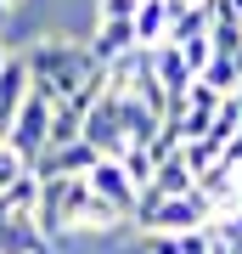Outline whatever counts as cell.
I'll return each instance as SVG.
<instances>
[{"label":"cell","mask_w":242,"mask_h":254,"mask_svg":"<svg viewBox=\"0 0 242 254\" xmlns=\"http://www.w3.org/2000/svg\"><path fill=\"white\" fill-rule=\"evenodd\" d=\"M17 57L28 63V73H34V91H45L51 102H73V96L85 91V85H101V79H107V68L96 63L90 40L40 34V40H28Z\"/></svg>","instance_id":"1"},{"label":"cell","mask_w":242,"mask_h":254,"mask_svg":"<svg viewBox=\"0 0 242 254\" xmlns=\"http://www.w3.org/2000/svg\"><path fill=\"white\" fill-rule=\"evenodd\" d=\"M51 119H56V102L45 96V91H28V102L17 108V119H11V136H6V147H17V153L34 164L45 147H51Z\"/></svg>","instance_id":"2"},{"label":"cell","mask_w":242,"mask_h":254,"mask_svg":"<svg viewBox=\"0 0 242 254\" xmlns=\"http://www.w3.org/2000/svg\"><path fill=\"white\" fill-rule=\"evenodd\" d=\"M85 141L96 147L101 158H124L130 153V136H124V119H118V102H113V91L96 102V113L85 119Z\"/></svg>","instance_id":"3"},{"label":"cell","mask_w":242,"mask_h":254,"mask_svg":"<svg viewBox=\"0 0 242 254\" xmlns=\"http://www.w3.org/2000/svg\"><path fill=\"white\" fill-rule=\"evenodd\" d=\"M101 153L90 141H73V147H51V153L34 158V175L40 181H73V175H96Z\"/></svg>","instance_id":"4"},{"label":"cell","mask_w":242,"mask_h":254,"mask_svg":"<svg viewBox=\"0 0 242 254\" xmlns=\"http://www.w3.org/2000/svg\"><path fill=\"white\" fill-rule=\"evenodd\" d=\"M90 187H96V192H101V198H107L113 209H124V215L135 220V203H141V187L130 181V170H124L118 158H101V164H96V175H90Z\"/></svg>","instance_id":"5"},{"label":"cell","mask_w":242,"mask_h":254,"mask_svg":"<svg viewBox=\"0 0 242 254\" xmlns=\"http://www.w3.org/2000/svg\"><path fill=\"white\" fill-rule=\"evenodd\" d=\"M152 68H158V85L169 91V102H186V91L197 85V73L186 68V57H180V46H169V40H163V46L152 51Z\"/></svg>","instance_id":"6"},{"label":"cell","mask_w":242,"mask_h":254,"mask_svg":"<svg viewBox=\"0 0 242 254\" xmlns=\"http://www.w3.org/2000/svg\"><path fill=\"white\" fill-rule=\"evenodd\" d=\"M113 102H118V119H124L130 147H152V141H158V130H163V119L146 108L141 96H118V91H113Z\"/></svg>","instance_id":"7"},{"label":"cell","mask_w":242,"mask_h":254,"mask_svg":"<svg viewBox=\"0 0 242 254\" xmlns=\"http://www.w3.org/2000/svg\"><path fill=\"white\" fill-rule=\"evenodd\" d=\"M141 46V34H135V23H96V34H90V51H96L101 68H113L118 57H130Z\"/></svg>","instance_id":"8"},{"label":"cell","mask_w":242,"mask_h":254,"mask_svg":"<svg viewBox=\"0 0 242 254\" xmlns=\"http://www.w3.org/2000/svg\"><path fill=\"white\" fill-rule=\"evenodd\" d=\"M118 164H124V170H130V181H135V187H141V192H146V187H152V175H158V158H152V153H146V147H130V153H124V158H118Z\"/></svg>","instance_id":"9"},{"label":"cell","mask_w":242,"mask_h":254,"mask_svg":"<svg viewBox=\"0 0 242 254\" xmlns=\"http://www.w3.org/2000/svg\"><path fill=\"white\" fill-rule=\"evenodd\" d=\"M28 170H34V164H28L17 147H6V141H0V192H11V187H17Z\"/></svg>","instance_id":"10"},{"label":"cell","mask_w":242,"mask_h":254,"mask_svg":"<svg viewBox=\"0 0 242 254\" xmlns=\"http://www.w3.org/2000/svg\"><path fill=\"white\" fill-rule=\"evenodd\" d=\"M141 17V0H101L96 6V23H135Z\"/></svg>","instance_id":"11"},{"label":"cell","mask_w":242,"mask_h":254,"mask_svg":"<svg viewBox=\"0 0 242 254\" xmlns=\"http://www.w3.org/2000/svg\"><path fill=\"white\" fill-rule=\"evenodd\" d=\"M118 254H146V243H141V237H130V243H118Z\"/></svg>","instance_id":"12"},{"label":"cell","mask_w":242,"mask_h":254,"mask_svg":"<svg viewBox=\"0 0 242 254\" xmlns=\"http://www.w3.org/2000/svg\"><path fill=\"white\" fill-rule=\"evenodd\" d=\"M11 68V51H6V40H0V73H6Z\"/></svg>","instance_id":"13"},{"label":"cell","mask_w":242,"mask_h":254,"mask_svg":"<svg viewBox=\"0 0 242 254\" xmlns=\"http://www.w3.org/2000/svg\"><path fill=\"white\" fill-rule=\"evenodd\" d=\"M6 11H11V6H6V0H0V23H6Z\"/></svg>","instance_id":"14"},{"label":"cell","mask_w":242,"mask_h":254,"mask_svg":"<svg viewBox=\"0 0 242 254\" xmlns=\"http://www.w3.org/2000/svg\"><path fill=\"white\" fill-rule=\"evenodd\" d=\"M6 6H23V0H6Z\"/></svg>","instance_id":"15"}]
</instances>
